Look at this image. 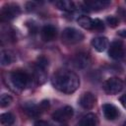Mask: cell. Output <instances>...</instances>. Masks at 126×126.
I'll return each mask as SVG.
<instances>
[{"label":"cell","mask_w":126,"mask_h":126,"mask_svg":"<svg viewBox=\"0 0 126 126\" xmlns=\"http://www.w3.org/2000/svg\"><path fill=\"white\" fill-rule=\"evenodd\" d=\"M53 87L64 94L74 93L80 86L79 76L69 70H59L51 78Z\"/></svg>","instance_id":"6da1fadb"},{"label":"cell","mask_w":126,"mask_h":126,"mask_svg":"<svg viewBox=\"0 0 126 126\" xmlns=\"http://www.w3.org/2000/svg\"><path fill=\"white\" fill-rule=\"evenodd\" d=\"M10 81L17 90H24L30 83V76L24 71L17 70L10 74Z\"/></svg>","instance_id":"7a4b0ae2"},{"label":"cell","mask_w":126,"mask_h":126,"mask_svg":"<svg viewBox=\"0 0 126 126\" xmlns=\"http://www.w3.org/2000/svg\"><path fill=\"white\" fill-rule=\"evenodd\" d=\"M84 34L75 28H66L62 32V40L69 44H74L82 41Z\"/></svg>","instance_id":"3957f363"},{"label":"cell","mask_w":126,"mask_h":126,"mask_svg":"<svg viewBox=\"0 0 126 126\" xmlns=\"http://www.w3.org/2000/svg\"><path fill=\"white\" fill-rule=\"evenodd\" d=\"M122 89L123 82L117 77L109 78L103 83V90L108 94H116L119 92H121Z\"/></svg>","instance_id":"277c9868"},{"label":"cell","mask_w":126,"mask_h":126,"mask_svg":"<svg viewBox=\"0 0 126 126\" xmlns=\"http://www.w3.org/2000/svg\"><path fill=\"white\" fill-rule=\"evenodd\" d=\"M74 114V110L71 106H64V107H61L59 109H57L53 114H52V118L53 120L57 121V122H66L68 121L70 118H72Z\"/></svg>","instance_id":"5b68a950"},{"label":"cell","mask_w":126,"mask_h":126,"mask_svg":"<svg viewBox=\"0 0 126 126\" xmlns=\"http://www.w3.org/2000/svg\"><path fill=\"white\" fill-rule=\"evenodd\" d=\"M20 14V7L16 4H7L3 6L1 10V19L3 21H8L15 18Z\"/></svg>","instance_id":"8992f818"},{"label":"cell","mask_w":126,"mask_h":126,"mask_svg":"<svg viewBox=\"0 0 126 126\" xmlns=\"http://www.w3.org/2000/svg\"><path fill=\"white\" fill-rule=\"evenodd\" d=\"M108 54L112 59H115V60L121 59L124 56V49L122 47L121 41H113L110 44Z\"/></svg>","instance_id":"52a82bcc"},{"label":"cell","mask_w":126,"mask_h":126,"mask_svg":"<svg viewBox=\"0 0 126 126\" xmlns=\"http://www.w3.org/2000/svg\"><path fill=\"white\" fill-rule=\"evenodd\" d=\"M95 104V96L92 93H85L80 98V105L85 109H92Z\"/></svg>","instance_id":"ba28073f"},{"label":"cell","mask_w":126,"mask_h":126,"mask_svg":"<svg viewBox=\"0 0 126 126\" xmlns=\"http://www.w3.org/2000/svg\"><path fill=\"white\" fill-rule=\"evenodd\" d=\"M102 110H103L104 117L107 120H114L119 116V111L117 107L111 103H104L102 105Z\"/></svg>","instance_id":"9c48e42d"},{"label":"cell","mask_w":126,"mask_h":126,"mask_svg":"<svg viewBox=\"0 0 126 126\" xmlns=\"http://www.w3.org/2000/svg\"><path fill=\"white\" fill-rule=\"evenodd\" d=\"M57 31L52 25H45L41 30V38L44 41H51L56 37Z\"/></svg>","instance_id":"30bf717a"},{"label":"cell","mask_w":126,"mask_h":126,"mask_svg":"<svg viewBox=\"0 0 126 126\" xmlns=\"http://www.w3.org/2000/svg\"><path fill=\"white\" fill-rule=\"evenodd\" d=\"M110 4L109 1L106 0H96V1H88L84 3V10H101L107 7Z\"/></svg>","instance_id":"8fae6325"},{"label":"cell","mask_w":126,"mask_h":126,"mask_svg":"<svg viewBox=\"0 0 126 126\" xmlns=\"http://www.w3.org/2000/svg\"><path fill=\"white\" fill-rule=\"evenodd\" d=\"M92 45L93 47L98 51V52H102L106 49V47L108 46V40L106 37L104 36H96L94 38H93L92 40Z\"/></svg>","instance_id":"7c38bea8"},{"label":"cell","mask_w":126,"mask_h":126,"mask_svg":"<svg viewBox=\"0 0 126 126\" xmlns=\"http://www.w3.org/2000/svg\"><path fill=\"white\" fill-rule=\"evenodd\" d=\"M73 62H74V65H75L77 68L84 69V68H86V67L89 65V63H90V58H89V56H88L87 54H85V53H79V54H77V55L75 56Z\"/></svg>","instance_id":"4fadbf2b"},{"label":"cell","mask_w":126,"mask_h":126,"mask_svg":"<svg viewBox=\"0 0 126 126\" xmlns=\"http://www.w3.org/2000/svg\"><path fill=\"white\" fill-rule=\"evenodd\" d=\"M97 117L94 113H88L84 115L80 120V126H96Z\"/></svg>","instance_id":"5bb4252c"},{"label":"cell","mask_w":126,"mask_h":126,"mask_svg":"<svg viewBox=\"0 0 126 126\" xmlns=\"http://www.w3.org/2000/svg\"><path fill=\"white\" fill-rule=\"evenodd\" d=\"M14 60H15V56L12 51H10V50H2L1 51V55H0L1 65H3V66L10 65Z\"/></svg>","instance_id":"9a60e30c"},{"label":"cell","mask_w":126,"mask_h":126,"mask_svg":"<svg viewBox=\"0 0 126 126\" xmlns=\"http://www.w3.org/2000/svg\"><path fill=\"white\" fill-rule=\"evenodd\" d=\"M55 5L58 9L65 11V12H73L75 10V4L72 1H67V0H60V1H56Z\"/></svg>","instance_id":"2e32d148"},{"label":"cell","mask_w":126,"mask_h":126,"mask_svg":"<svg viewBox=\"0 0 126 126\" xmlns=\"http://www.w3.org/2000/svg\"><path fill=\"white\" fill-rule=\"evenodd\" d=\"M78 24L83 29L86 30H93V20L88 16H81L78 19Z\"/></svg>","instance_id":"e0dca14e"},{"label":"cell","mask_w":126,"mask_h":126,"mask_svg":"<svg viewBox=\"0 0 126 126\" xmlns=\"http://www.w3.org/2000/svg\"><path fill=\"white\" fill-rule=\"evenodd\" d=\"M0 120H1V124L3 126H11L15 122V117L11 112H6V113L1 114Z\"/></svg>","instance_id":"ac0fdd59"},{"label":"cell","mask_w":126,"mask_h":126,"mask_svg":"<svg viewBox=\"0 0 126 126\" xmlns=\"http://www.w3.org/2000/svg\"><path fill=\"white\" fill-rule=\"evenodd\" d=\"M25 112L31 117H35L40 113V107L34 104H27L25 105Z\"/></svg>","instance_id":"d6986e66"},{"label":"cell","mask_w":126,"mask_h":126,"mask_svg":"<svg viewBox=\"0 0 126 126\" xmlns=\"http://www.w3.org/2000/svg\"><path fill=\"white\" fill-rule=\"evenodd\" d=\"M12 100H13V98H12L11 95H9L7 94H3L1 95V97H0V105H1V107H6V106L10 105Z\"/></svg>","instance_id":"ffe728a7"},{"label":"cell","mask_w":126,"mask_h":126,"mask_svg":"<svg viewBox=\"0 0 126 126\" xmlns=\"http://www.w3.org/2000/svg\"><path fill=\"white\" fill-rule=\"evenodd\" d=\"M48 66V60L44 57V56H40L37 58V62H36V67L41 69V70H45L46 67Z\"/></svg>","instance_id":"44dd1931"},{"label":"cell","mask_w":126,"mask_h":126,"mask_svg":"<svg viewBox=\"0 0 126 126\" xmlns=\"http://www.w3.org/2000/svg\"><path fill=\"white\" fill-rule=\"evenodd\" d=\"M93 30L95 31H103L104 30V24L101 20L99 19H94L93 20Z\"/></svg>","instance_id":"7402d4cb"},{"label":"cell","mask_w":126,"mask_h":126,"mask_svg":"<svg viewBox=\"0 0 126 126\" xmlns=\"http://www.w3.org/2000/svg\"><path fill=\"white\" fill-rule=\"evenodd\" d=\"M106 23L108 24L109 27H111V28H115V27L118 26L119 20H118L116 17H114V16H108V17L106 18Z\"/></svg>","instance_id":"603a6c76"},{"label":"cell","mask_w":126,"mask_h":126,"mask_svg":"<svg viewBox=\"0 0 126 126\" xmlns=\"http://www.w3.org/2000/svg\"><path fill=\"white\" fill-rule=\"evenodd\" d=\"M26 8L28 11H32L34 10V8H36V4L34 2H28L26 4Z\"/></svg>","instance_id":"cb8c5ba5"},{"label":"cell","mask_w":126,"mask_h":126,"mask_svg":"<svg viewBox=\"0 0 126 126\" xmlns=\"http://www.w3.org/2000/svg\"><path fill=\"white\" fill-rule=\"evenodd\" d=\"M118 14H119V17H120L123 21H126V10L120 8V9L118 10Z\"/></svg>","instance_id":"d4e9b609"},{"label":"cell","mask_w":126,"mask_h":126,"mask_svg":"<svg viewBox=\"0 0 126 126\" xmlns=\"http://www.w3.org/2000/svg\"><path fill=\"white\" fill-rule=\"evenodd\" d=\"M33 126H49V124L47 122L43 121V120H38V121L34 122Z\"/></svg>","instance_id":"484cf974"},{"label":"cell","mask_w":126,"mask_h":126,"mask_svg":"<svg viewBox=\"0 0 126 126\" xmlns=\"http://www.w3.org/2000/svg\"><path fill=\"white\" fill-rule=\"evenodd\" d=\"M120 102L123 105V107L126 108V94H123V95L120 96Z\"/></svg>","instance_id":"4316f807"},{"label":"cell","mask_w":126,"mask_h":126,"mask_svg":"<svg viewBox=\"0 0 126 126\" xmlns=\"http://www.w3.org/2000/svg\"><path fill=\"white\" fill-rule=\"evenodd\" d=\"M118 35L122 36V37H126V30H122L118 32Z\"/></svg>","instance_id":"83f0119b"},{"label":"cell","mask_w":126,"mask_h":126,"mask_svg":"<svg viewBox=\"0 0 126 126\" xmlns=\"http://www.w3.org/2000/svg\"><path fill=\"white\" fill-rule=\"evenodd\" d=\"M122 126H126V121H125V122L123 123V125H122Z\"/></svg>","instance_id":"f1b7e54d"},{"label":"cell","mask_w":126,"mask_h":126,"mask_svg":"<svg viewBox=\"0 0 126 126\" xmlns=\"http://www.w3.org/2000/svg\"><path fill=\"white\" fill-rule=\"evenodd\" d=\"M125 2H126V1H125Z\"/></svg>","instance_id":"f546056e"}]
</instances>
